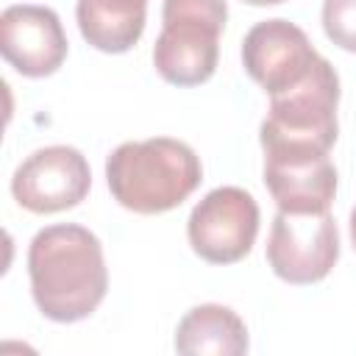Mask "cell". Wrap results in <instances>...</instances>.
Segmentation results:
<instances>
[{"label": "cell", "instance_id": "cell-3", "mask_svg": "<svg viewBox=\"0 0 356 356\" xmlns=\"http://www.w3.org/2000/svg\"><path fill=\"white\" fill-rule=\"evenodd\" d=\"M228 19L225 0H164L153 67L172 86L206 83L220 58V33Z\"/></svg>", "mask_w": 356, "mask_h": 356}, {"label": "cell", "instance_id": "cell-10", "mask_svg": "<svg viewBox=\"0 0 356 356\" xmlns=\"http://www.w3.org/2000/svg\"><path fill=\"white\" fill-rule=\"evenodd\" d=\"M264 186L278 211L312 214L328 211L337 195V167L328 153L312 150H267Z\"/></svg>", "mask_w": 356, "mask_h": 356}, {"label": "cell", "instance_id": "cell-14", "mask_svg": "<svg viewBox=\"0 0 356 356\" xmlns=\"http://www.w3.org/2000/svg\"><path fill=\"white\" fill-rule=\"evenodd\" d=\"M350 242H353V250H356V206L350 211Z\"/></svg>", "mask_w": 356, "mask_h": 356}, {"label": "cell", "instance_id": "cell-8", "mask_svg": "<svg viewBox=\"0 0 356 356\" xmlns=\"http://www.w3.org/2000/svg\"><path fill=\"white\" fill-rule=\"evenodd\" d=\"M92 186L86 156L70 145L33 150L11 175L14 200L33 214H56L78 206Z\"/></svg>", "mask_w": 356, "mask_h": 356}, {"label": "cell", "instance_id": "cell-5", "mask_svg": "<svg viewBox=\"0 0 356 356\" xmlns=\"http://www.w3.org/2000/svg\"><path fill=\"white\" fill-rule=\"evenodd\" d=\"M339 259V231L331 211H278L270 225L267 264L295 286L323 281Z\"/></svg>", "mask_w": 356, "mask_h": 356}, {"label": "cell", "instance_id": "cell-12", "mask_svg": "<svg viewBox=\"0 0 356 356\" xmlns=\"http://www.w3.org/2000/svg\"><path fill=\"white\" fill-rule=\"evenodd\" d=\"M81 36L103 53L131 50L147 22V0H78Z\"/></svg>", "mask_w": 356, "mask_h": 356}, {"label": "cell", "instance_id": "cell-2", "mask_svg": "<svg viewBox=\"0 0 356 356\" xmlns=\"http://www.w3.org/2000/svg\"><path fill=\"white\" fill-rule=\"evenodd\" d=\"M114 200L136 214H161L181 206L203 181L197 153L172 136L122 142L106 159Z\"/></svg>", "mask_w": 356, "mask_h": 356}, {"label": "cell", "instance_id": "cell-13", "mask_svg": "<svg viewBox=\"0 0 356 356\" xmlns=\"http://www.w3.org/2000/svg\"><path fill=\"white\" fill-rule=\"evenodd\" d=\"M323 31L337 47L356 53V0H323Z\"/></svg>", "mask_w": 356, "mask_h": 356}, {"label": "cell", "instance_id": "cell-9", "mask_svg": "<svg viewBox=\"0 0 356 356\" xmlns=\"http://www.w3.org/2000/svg\"><path fill=\"white\" fill-rule=\"evenodd\" d=\"M67 33L47 6L19 3L0 14V53L25 78H47L67 58Z\"/></svg>", "mask_w": 356, "mask_h": 356}, {"label": "cell", "instance_id": "cell-11", "mask_svg": "<svg viewBox=\"0 0 356 356\" xmlns=\"http://www.w3.org/2000/svg\"><path fill=\"white\" fill-rule=\"evenodd\" d=\"M248 328L242 317L222 303L189 309L175 328V350L184 356H242L248 353Z\"/></svg>", "mask_w": 356, "mask_h": 356}, {"label": "cell", "instance_id": "cell-15", "mask_svg": "<svg viewBox=\"0 0 356 356\" xmlns=\"http://www.w3.org/2000/svg\"><path fill=\"white\" fill-rule=\"evenodd\" d=\"M242 3H248V6H278L284 0H242Z\"/></svg>", "mask_w": 356, "mask_h": 356}, {"label": "cell", "instance_id": "cell-6", "mask_svg": "<svg viewBox=\"0 0 356 356\" xmlns=\"http://www.w3.org/2000/svg\"><path fill=\"white\" fill-rule=\"evenodd\" d=\"M259 234V203L242 186H217L203 195L186 220L192 250L209 264L245 259Z\"/></svg>", "mask_w": 356, "mask_h": 356}, {"label": "cell", "instance_id": "cell-4", "mask_svg": "<svg viewBox=\"0 0 356 356\" xmlns=\"http://www.w3.org/2000/svg\"><path fill=\"white\" fill-rule=\"evenodd\" d=\"M337 103H339V75L328 58H320V64L300 86L270 97V111L259 128V142L264 153L267 150L328 153L339 134Z\"/></svg>", "mask_w": 356, "mask_h": 356}, {"label": "cell", "instance_id": "cell-7", "mask_svg": "<svg viewBox=\"0 0 356 356\" xmlns=\"http://www.w3.org/2000/svg\"><path fill=\"white\" fill-rule=\"evenodd\" d=\"M320 58L323 56L314 50L306 31L281 17L256 22L242 39L245 72L270 97L300 86Z\"/></svg>", "mask_w": 356, "mask_h": 356}, {"label": "cell", "instance_id": "cell-1", "mask_svg": "<svg viewBox=\"0 0 356 356\" xmlns=\"http://www.w3.org/2000/svg\"><path fill=\"white\" fill-rule=\"evenodd\" d=\"M28 275L36 309L56 323L86 320L108 289L100 239L75 222L36 231L28 248Z\"/></svg>", "mask_w": 356, "mask_h": 356}]
</instances>
